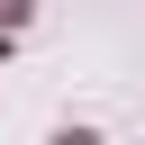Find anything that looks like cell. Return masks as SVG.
<instances>
[{"label":"cell","instance_id":"1","mask_svg":"<svg viewBox=\"0 0 145 145\" xmlns=\"http://www.w3.org/2000/svg\"><path fill=\"white\" fill-rule=\"evenodd\" d=\"M27 27V0H0V36H18Z\"/></svg>","mask_w":145,"mask_h":145}]
</instances>
